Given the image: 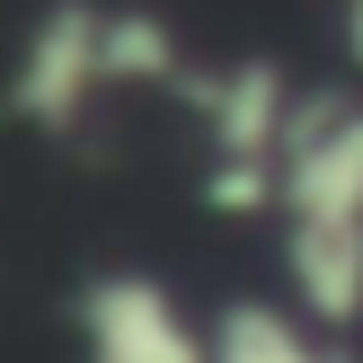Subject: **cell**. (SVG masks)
Returning <instances> with one entry per match:
<instances>
[{"instance_id": "6da1fadb", "label": "cell", "mask_w": 363, "mask_h": 363, "mask_svg": "<svg viewBox=\"0 0 363 363\" xmlns=\"http://www.w3.org/2000/svg\"><path fill=\"white\" fill-rule=\"evenodd\" d=\"M284 293L311 328H363V89H301L266 177Z\"/></svg>"}, {"instance_id": "7a4b0ae2", "label": "cell", "mask_w": 363, "mask_h": 363, "mask_svg": "<svg viewBox=\"0 0 363 363\" xmlns=\"http://www.w3.org/2000/svg\"><path fill=\"white\" fill-rule=\"evenodd\" d=\"M186 71H195L186 35L142 0H45L9 53L0 106L45 142H80L106 106L177 98Z\"/></svg>"}, {"instance_id": "3957f363", "label": "cell", "mask_w": 363, "mask_h": 363, "mask_svg": "<svg viewBox=\"0 0 363 363\" xmlns=\"http://www.w3.org/2000/svg\"><path fill=\"white\" fill-rule=\"evenodd\" d=\"M71 354L80 363H204V311H186L151 266H98L71 293Z\"/></svg>"}, {"instance_id": "277c9868", "label": "cell", "mask_w": 363, "mask_h": 363, "mask_svg": "<svg viewBox=\"0 0 363 363\" xmlns=\"http://www.w3.org/2000/svg\"><path fill=\"white\" fill-rule=\"evenodd\" d=\"M204 363H363L354 337H328L293 301H222L204 319Z\"/></svg>"}, {"instance_id": "5b68a950", "label": "cell", "mask_w": 363, "mask_h": 363, "mask_svg": "<svg viewBox=\"0 0 363 363\" xmlns=\"http://www.w3.org/2000/svg\"><path fill=\"white\" fill-rule=\"evenodd\" d=\"M328 9H337V53H346V71L363 89V0H328Z\"/></svg>"}]
</instances>
